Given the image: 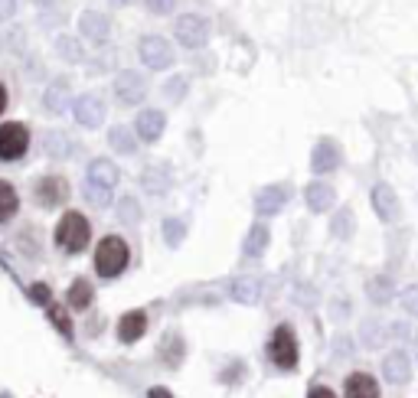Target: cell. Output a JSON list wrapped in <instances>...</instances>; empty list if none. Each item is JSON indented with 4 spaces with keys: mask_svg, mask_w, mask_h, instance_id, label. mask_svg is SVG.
Wrapping results in <instances>:
<instances>
[{
    "mask_svg": "<svg viewBox=\"0 0 418 398\" xmlns=\"http://www.w3.org/2000/svg\"><path fill=\"white\" fill-rule=\"evenodd\" d=\"M128 261H131V248H128V242L121 235H105L95 245V275L105 277V281L121 277Z\"/></svg>",
    "mask_w": 418,
    "mask_h": 398,
    "instance_id": "1",
    "label": "cell"
},
{
    "mask_svg": "<svg viewBox=\"0 0 418 398\" xmlns=\"http://www.w3.org/2000/svg\"><path fill=\"white\" fill-rule=\"evenodd\" d=\"M53 238H56V248H59L62 255H78V252H86L88 242H92V225H88V219L82 213L69 209V213L59 219Z\"/></svg>",
    "mask_w": 418,
    "mask_h": 398,
    "instance_id": "2",
    "label": "cell"
},
{
    "mask_svg": "<svg viewBox=\"0 0 418 398\" xmlns=\"http://www.w3.org/2000/svg\"><path fill=\"white\" fill-rule=\"evenodd\" d=\"M297 337H295V327H287V323H281V327H275V333H271L268 340V359L275 362L278 369H295L297 366Z\"/></svg>",
    "mask_w": 418,
    "mask_h": 398,
    "instance_id": "3",
    "label": "cell"
},
{
    "mask_svg": "<svg viewBox=\"0 0 418 398\" xmlns=\"http://www.w3.org/2000/svg\"><path fill=\"white\" fill-rule=\"evenodd\" d=\"M30 150V128L20 121H7L0 124V160L14 163Z\"/></svg>",
    "mask_w": 418,
    "mask_h": 398,
    "instance_id": "4",
    "label": "cell"
},
{
    "mask_svg": "<svg viewBox=\"0 0 418 398\" xmlns=\"http://www.w3.org/2000/svg\"><path fill=\"white\" fill-rule=\"evenodd\" d=\"M173 36L183 49H203L209 39V20L200 14H183L173 24Z\"/></svg>",
    "mask_w": 418,
    "mask_h": 398,
    "instance_id": "5",
    "label": "cell"
},
{
    "mask_svg": "<svg viewBox=\"0 0 418 398\" xmlns=\"http://www.w3.org/2000/svg\"><path fill=\"white\" fill-rule=\"evenodd\" d=\"M138 56H141V62H144V69H154V72L170 69L173 66V49L163 36H141Z\"/></svg>",
    "mask_w": 418,
    "mask_h": 398,
    "instance_id": "6",
    "label": "cell"
},
{
    "mask_svg": "<svg viewBox=\"0 0 418 398\" xmlns=\"http://www.w3.org/2000/svg\"><path fill=\"white\" fill-rule=\"evenodd\" d=\"M69 180L66 176H56V173H49V176H43L36 186H33V196H36V203L43 209H59V206H66L69 203Z\"/></svg>",
    "mask_w": 418,
    "mask_h": 398,
    "instance_id": "7",
    "label": "cell"
},
{
    "mask_svg": "<svg viewBox=\"0 0 418 398\" xmlns=\"http://www.w3.org/2000/svg\"><path fill=\"white\" fill-rule=\"evenodd\" d=\"M111 92H115L118 105L124 108H134L144 101V95H148V82H144V76H138V72L124 69L115 76V85H111Z\"/></svg>",
    "mask_w": 418,
    "mask_h": 398,
    "instance_id": "8",
    "label": "cell"
},
{
    "mask_svg": "<svg viewBox=\"0 0 418 398\" xmlns=\"http://www.w3.org/2000/svg\"><path fill=\"white\" fill-rule=\"evenodd\" d=\"M72 115H76V121L82 124V128H101V124H105V115H108V108H105L101 95L86 92V95H78V98L72 101Z\"/></svg>",
    "mask_w": 418,
    "mask_h": 398,
    "instance_id": "9",
    "label": "cell"
},
{
    "mask_svg": "<svg viewBox=\"0 0 418 398\" xmlns=\"http://www.w3.org/2000/svg\"><path fill=\"white\" fill-rule=\"evenodd\" d=\"M78 33L92 43V46H101V43H108L111 36V20L101 10H86V14L78 16Z\"/></svg>",
    "mask_w": 418,
    "mask_h": 398,
    "instance_id": "10",
    "label": "cell"
},
{
    "mask_svg": "<svg viewBox=\"0 0 418 398\" xmlns=\"http://www.w3.org/2000/svg\"><path fill=\"white\" fill-rule=\"evenodd\" d=\"M163 128H167V118H163V111H157V108H144V111H138V118H134V134H138V141H144V144L160 141Z\"/></svg>",
    "mask_w": 418,
    "mask_h": 398,
    "instance_id": "11",
    "label": "cell"
},
{
    "mask_svg": "<svg viewBox=\"0 0 418 398\" xmlns=\"http://www.w3.org/2000/svg\"><path fill=\"white\" fill-rule=\"evenodd\" d=\"M340 144L337 141H330V138H324V141H317V147H314V153H310V170L317 176H324V173H333V170L340 167Z\"/></svg>",
    "mask_w": 418,
    "mask_h": 398,
    "instance_id": "12",
    "label": "cell"
},
{
    "mask_svg": "<svg viewBox=\"0 0 418 398\" xmlns=\"http://www.w3.org/2000/svg\"><path fill=\"white\" fill-rule=\"evenodd\" d=\"M372 199V213L379 215V223H395V215H399V196H395V190L389 183H376L369 193Z\"/></svg>",
    "mask_w": 418,
    "mask_h": 398,
    "instance_id": "13",
    "label": "cell"
},
{
    "mask_svg": "<svg viewBox=\"0 0 418 398\" xmlns=\"http://www.w3.org/2000/svg\"><path fill=\"white\" fill-rule=\"evenodd\" d=\"M287 196H291V190H287L285 183H271V186H262V190L255 193V213L258 215H275L285 209Z\"/></svg>",
    "mask_w": 418,
    "mask_h": 398,
    "instance_id": "14",
    "label": "cell"
},
{
    "mask_svg": "<svg viewBox=\"0 0 418 398\" xmlns=\"http://www.w3.org/2000/svg\"><path fill=\"white\" fill-rule=\"evenodd\" d=\"M173 176H170V167H163V163H151V167L141 170V186L148 196H163V193L170 190Z\"/></svg>",
    "mask_w": 418,
    "mask_h": 398,
    "instance_id": "15",
    "label": "cell"
},
{
    "mask_svg": "<svg viewBox=\"0 0 418 398\" xmlns=\"http://www.w3.org/2000/svg\"><path fill=\"white\" fill-rule=\"evenodd\" d=\"M72 98V85L69 78H56V82L46 85V92H43V108H46L49 115H66V105Z\"/></svg>",
    "mask_w": 418,
    "mask_h": 398,
    "instance_id": "16",
    "label": "cell"
},
{
    "mask_svg": "<svg viewBox=\"0 0 418 398\" xmlns=\"http://www.w3.org/2000/svg\"><path fill=\"white\" fill-rule=\"evenodd\" d=\"M144 333H148V314L144 310H128L118 320V340L121 343H138Z\"/></svg>",
    "mask_w": 418,
    "mask_h": 398,
    "instance_id": "17",
    "label": "cell"
},
{
    "mask_svg": "<svg viewBox=\"0 0 418 398\" xmlns=\"http://www.w3.org/2000/svg\"><path fill=\"white\" fill-rule=\"evenodd\" d=\"M43 153L53 157V160H69L72 153H76V141L66 131H46L43 134Z\"/></svg>",
    "mask_w": 418,
    "mask_h": 398,
    "instance_id": "18",
    "label": "cell"
},
{
    "mask_svg": "<svg viewBox=\"0 0 418 398\" xmlns=\"http://www.w3.org/2000/svg\"><path fill=\"white\" fill-rule=\"evenodd\" d=\"M343 395L347 398H379V382L369 372H350L343 382Z\"/></svg>",
    "mask_w": 418,
    "mask_h": 398,
    "instance_id": "19",
    "label": "cell"
},
{
    "mask_svg": "<svg viewBox=\"0 0 418 398\" xmlns=\"http://www.w3.org/2000/svg\"><path fill=\"white\" fill-rule=\"evenodd\" d=\"M304 199H307V209H310V213H327V209L337 203V193H333L330 183H324V180H314V183H307V190H304Z\"/></svg>",
    "mask_w": 418,
    "mask_h": 398,
    "instance_id": "20",
    "label": "cell"
},
{
    "mask_svg": "<svg viewBox=\"0 0 418 398\" xmlns=\"http://www.w3.org/2000/svg\"><path fill=\"white\" fill-rule=\"evenodd\" d=\"M88 183H98V186H108V190H115V183L121 180V173H118V167L108 160V157H98V160L88 163L86 170Z\"/></svg>",
    "mask_w": 418,
    "mask_h": 398,
    "instance_id": "21",
    "label": "cell"
},
{
    "mask_svg": "<svg viewBox=\"0 0 418 398\" xmlns=\"http://www.w3.org/2000/svg\"><path fill=\"white\" fill-rule=\"evenodd\" d=\"M382 372H386V379L389 382H395V385L409 382V375H412L409 356H405V352H389L386 362H382Z\"/></svg>",
    "mask_w": 418,
    "mask_h": 398,
    "instance_id": "22",
    "label": "cell"
},
{
    "mask_svg": "<svg viewBox=\"0 0 418 398\" xmlns=\"http://www.w3.org/2000/svg\"><path fill=\"white\" fill-rule=\"evenodd\" d=\"M268 242H271V229L265 223H255L252 229H248L245 242H242V252H245L248 258H258V255H265Z\"/></svg>",
    "mask_w": 418,
    "mask_h": 398,
    "instance_id": "23",
    "label": "cell"
},
{
    "mask_svg": "<svg viewBox=\"0 0 418 398\" xmlns=\"http://www.w3.org/2000/svg\"><path fill=\"white\" fill-rule=\"evenodd\" d=\"M108 147L115 153H124V157H131L134 150H138V134H134L131 128H124V124H115V128L108 131Z\"/></svg>",
    "mask_w": 418,
    "mask_h": 398,
    "instance_id": "24",
    "label": "cell"
},
{
    "mask_svg": "<svg viewBox=\"0 0 418 398\" xmlns=\"http://www.w3.org/2000/svg\"><path fill=\"white\" fill-rule=\"evenodd\" d=\"M56 56L62 62H69V66H78V62H86V49L78 43L76 36H59L56 39Z\"/></svg>",
    "mask_w": 418,
    "mask_h": 398,
    "instance_id": "25",
    "label": "cell"
},
{
    "mask_svg": "<svg viewBox=\"0 0 418 398\" xmlns=\"http://www.w3.org/2000/svg\"><path fill=\"white\" fill-rule=\"evenodd\" d=\"M233 297L239 300V304H258V297H262V284H258L255 277H235Z\"/></svg>",
    "mask_w": 418,
    "mask_h": 398,
    "instance_id": "26",
    "label": "cell"
},
{
    "mask_svg": "<svg viewBox=\"0 0 418 398\" xmlns=\"http://www.w3.org/2000/svg\"><path fill=\"white\" fill-rule=\"evenodd\" d=\"M16 209H20V196H16L14 183L0 180V223H10L16 215Z\"/></svg>",
    "mask_w": 418,
    "mask_h": 398,
    "instance_id": "27",
    "label": "cell"
},
{
    "mask_svg": "<svg viewBox=\"0 0 418 398\" xmlns=\"http://www.w3.org/2000/svg\"><path fill=\"white\" fill-rule=\"evenodd\" d=\"M92 297H95V291H92V284H88L86 277H78V281L69 287V294H66L72 310H86V307L92 304Z\"/></svg>",
    "mask_w": 418,
    "mask_h": 398,
    "instance_id": "28",
    "label": "cell"
},
{
    "mask_svg": "<svg viewBox=\"0 0 418 398\" xmlns=\"http://www.w3.org/2000/svg\"><path fill=\"white\" fill-rule=\"evenodd\" d=\"M353 229H357V215L350 213V209H337V213H333V223H330L333 238L347 242V238L353 235Z\"/></svg>",
    "mask_w": 418,
    "mask_h": 398,
    "instance_id": "29",
    "label": "cell"
},
{
    "mask_svg": "<svg viewBox=\"0 0 418 398\" xmlns=\"http://www.w3.org/2000/svg\"><path fill=\"white\" fill-rule=\"evenodd\" d=\"M82 196H86V203H92V206H98V209L115 206V196H111V190H108V186L88 183V180H86V190H82Z\"/></svg>",
    "mask_w": 418,
    "mask_h": 398,
    "instance_id": "30",
    "label": "cell"
},
{
    "mask_svg": "<svg viewBox=\"0 0 418 398\" xmlns=\"http://www.w3.org/2000/svg\"><path fill=\"white\" fill-rule=\"evenodd\" d=\"M118 223L121 225H138L141 223V206L134 196H121L118 203Z\"/></svg>",
    "mask_w": 418,
    "mask_h": 398,
    "instance_id": "31",
    "label": "cell"
},
{
    "mask_svg": "<svg viewBox=\"0 0 418 398\" xmlns=\"http://www.w3.org/2000/svg\"><path fill=\"white\" fill-rule=\"evenodd\" d=\"M186 238V223L183 219H163V242L170 248H177Z\"/></svg>",
    "mask_w": 418,
    "mask_h": 398,
    "instance_id": "32",
    "label": "cell"
},
{
    "mask_svg": "<svg viewBox=\"0 0 418 398\" xmlns=\"http://www.w3.org/2000/svg\"><path fill=\"white\" fill-rule=\"evenodd\" d=\"M369 297H372V304H386V300L392 297V281H389V277H372Z\"/></svg>",
    "mask_w": 418,
    "mask_h": 398,
    "instance_id": "33",
    "label": "cell"
},
{
    "mask_svg": "<svg viewBox=\"0 0 418 398\" xmlns=\"http://www.w3.org/2000/svg\"><path fill=\"white\" fill-rule=\"evenodd\" d=\"M186 88H190V76H173L170 82L163 85V95H167L170 101H183Z\"/></svg>",
    "mask_w": 418,
    "mask_h": 398,
    "instance_id": "34",
    "label": "cell"
},
{
    "mask_svg": "<svg viewBox=\"0 0 418 398\" xmlns=\"http://www.w3.org/2000/svg\"><path fill=\"white\" fill-rule=\"evenodd\" d=\"M399 304H402V310H405V314L418 317V284L405 287V291H402V297H399Z\"/></svg>",
    "mask_w": 418,
    "mask_h": 398,
    "instance_id": "35",
    "label": "cell"
},
{
    "mask_svg": "<svg viewBox=\"0 0 418 398\" xmlns=\"http://www.w3.org/2000/svg\"><path fill=\"white\" fill-rule=\"evenodd\" d=\"M49 320L56 323V330H59L62 337H72V323H69V317L62 314V307H49Z\"/></svg>",
    "mask_w": 418,
    "mask_h": 398,
    "instance_id": "36",
    "label": "cell"
},
{
    "mask_svg": "<svg viewBox=\"0 0 418 398\" xmlns=\"http://www.w3.org/2000/svg\"><path fill=\"white\" fill-rule=\"evenodd\" d=\"M144 7L151 10V14H170L173 7H177V0H144Z\"/></svg>",
    "mask_w": 418,
    "mask_h": 398,
    "instance_id": "37",
    "label": "cell"
},
{
    "mask_svg": "<svg viewBox=\"0 0 418 398\" xmlns=\"http://www.w3.org/2000/svg\"><path fill=\"white\" fill-rule=\"evenodd\" d=\"M30 297L36 300V304H49V287H46L43 281H39V284H33V287H30Z\"/></svg>",
    "mask_w": 418,
    "mask_h": 398,
    "instance_id": "38",
    "label": "cell"
},
{
    "mask_svg": "<svg viewBox=\"0 0 418 398\" xmlns=\"http://www.w3.org/2000/svg\"><path fill=\"white\" fill-rule=\"evenodd\" d=\"M14 14H16V0H0V24L14 20Z\"/></svg>",
    "mask_w": 418,
    "mask_h": 398,
    "instance_id": "39",
    "label": "cell"
},
{
    "mask_svg": "<svg viewBox=\"0 0 418 398\" xmlns=\"http://www.w3.org/2000/svg\"><path fill=\"white\" fill-rule=\"evenodd\" d=\"M307 398H337L333 395L330 389H327V385H314V389H310V395Z\"/></svg>",
    "mask_w": 418,
    "mask_h": 398,
    "instance_id": "40",
    "label": "cell"
},
{
    "mask_svg": "<svg viewBox=\"0 0 418 398\" xmlns=\"http://www.w3.org/2000/svg\"><path fill=\"white\" fill-rule=\"evenodd\" d=\"M148 398H173V395H170L167 389H160V385H157V389H151V392H148Z\"/></svg>",
    "mask_w": 418,
    "mask_h": 398,
    "instance_id": "41",
    "label": "cell"
},
{
    "mask_svg": "<svg viewBox=\"0 0 418 398\" xmlns=\"http://www.w3.org/2000/svg\"><path fill=\"white\" fill-rule=\"evenodd\" d=\"M7 88H4V85H0V115H4V111H7Z\"/></svg>",
    "mask_w": 418,
    "mask_h": 398,
    "instance_id": "42",
    "label": "cell"
},
{
    "mask_svg": "<svg viewBox=\"0 0 418 398\" xmlns=\"http://www.w3.org/2000/svg\"><path fill=\"white\" fill-rule=\"evenodd\" d=\"M108 4H111V7H131L134 0H108Z\"/></svg>",
    "mask_w": 418,
    "mask_h": 398,
    "instance_id": "43",
    "label": "cell"
},
{
    "mask_svg": "<svg viewBox=\"0 0 418 398\" xmlns=\"http://www.w3.org/2000/svg\"><path fill=\"white\" fill-rule=\"evenodd\" d=\"M33 4H36V7H43V10H46V7H53L56 0H33Z\"/></svg>",
    "mask_w": 418,
    "mask_h": 398,
    "instance_id": "44",
    "label": "cell"
}]
</instances>
